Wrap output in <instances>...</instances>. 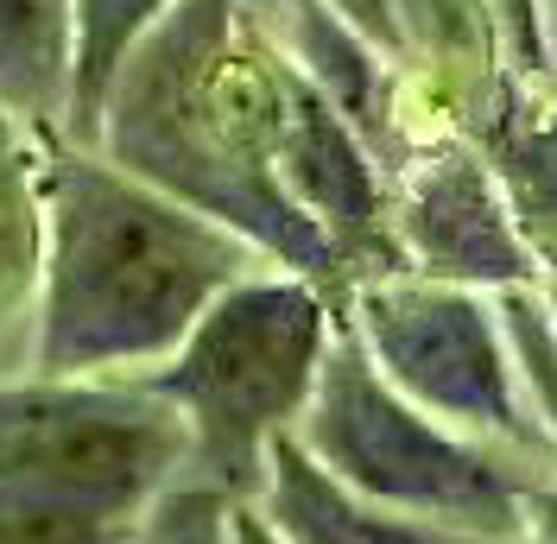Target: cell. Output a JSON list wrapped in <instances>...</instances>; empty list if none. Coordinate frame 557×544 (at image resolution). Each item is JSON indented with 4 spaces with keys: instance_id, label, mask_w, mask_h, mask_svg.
Here are the masks:
<instances>
[{
    "instance_id": "1",
    "label": "cell",
    "mask_w": 557,
    "mask_h": 544,
    "mask_svg": "<svg viewBox=\"0 0 557 544\" xmlns=\"http://www.w3.org/2000/svg\"><path fill=\"white\" fill-rule=\"evenodd\" d=\"M285 51L247 0H172L114 70L96 152L247 235L273 267L348 285L336 240L278 184Z\"/></svg>"
},
{
    "instance_id": "2",
    "label": "cell",
    "mask_w": 557,
    "mask_h": 544,
    "mask_svg": "<svg viewBox=\"0 0 557 544\" xmlns=\"http://www.w3.org/2000/svg\"><path fill=\"white\" fill-rule=\"evenodd\" d=\"M267 260L247 235L45 127V292L33 374H146Z\"/></svg>"
},
{
    "instance_id": "3",
    "label": "cell",
    "mask_w": 557,
    "mask_h": 544,
    "mask_svg": "<svg viewBox=\"0 0 557 544\" xmlns=\"http://www.w3.org/2000/svg\"><path fill=\"white\" fill-rule=\"evenodd\" d=\"M330 323H336V298L317 279L285 267L242 272L209 298L190 336L159 368L139 374L184 411L190 475L228 487L235 500H260L267 443L311 406Z\"/></svg>"
},
{
    "instance_id": "4",
    "label": "cell",
    "mask_w": 557,
    "mask_h": 544,
    "mask_svg": "<svg viewBox=\"0 0 557 544\" xmlns=\"http://www.w3.org/2000/svg\"><path fill=\"white\" fill-rule=\"evenodd\" d=\"M330 475H343L374 507L444 526L450 539H525V487L482 437H462L444 418L412 406L374 368L368 342L343 310L317 368L311 406L292 424Z\"/></svg>"
},
{
    "instance_id": "5",
    "label": "cell",
    "mask_w": 557,
    "mask_h": 544,
    "mask_svg": "<svg viewBox=\"0 0 557 544\" xmlns=\"http://www.w3.org/2000/svg\"><path fill=\"white\" fill-rule=\"evenodd\" d=\"M184 456V411L139 374L0 380V487L76 512L96 539L139 526Z\"/></svg>"
},
{
    "instance_id": "6",
    "label": "cell",
    "mask_w": 557,
    "mask_h": 544,
    "mask_svg": "<svg viewBox=\"0 0 557 544\" xmlns=\"http://www.w3.org/2000/svg\"><path fill=\"white\" fill-rule=\"evenodd\" d=\"M336 310L355 323L374 368L412 406L444 418L462 437L513 443L539 462H557L552 431H545V418H539L520 368H513L494 292L399 267L348 279Z\"/></svg>"
},
{
    "instance_id": "7",
    "label": "cell",
    "mask_w": 557,
    "mask_h": 544,
    "mask_svg": "<svg viewBox=\"0 0 557 544\" xmlns=\"http://www.w3.org/2000/svg\"><path fill=\"white\" fill-rule=\"evenodd\" d=\"M393 235L406 267L431 279L482 285V292L539 279L500 203V184L469 134H431L393 165Z\"/></svg>"
},
{
    "instance_id": "8",
    "label": "cell",
    "mask_w": 557,
    "mask_h": 544,
    "mask_svg": "<svg viewBox=\"0 0 557 544\" xmlns=\"http://www.w3.org/2000/svg\"><path fill=\"white\" fill-rule=\"evenodd\" d=\"M475 146L539 279H557V76L513 70L494 114L475 127Z\"/></svg>"
},
{
    "instance_id": "9",
    "label": "cell",
    "mask_w": 557,
    "mask_h": 544,
    "mask_svg": "<svg viewBox=\"0 0 557 544\" xmlns=\"http://www.w3.org/2000/svg\"><path fill=\"white\" fill-rule=\"evenodd\" d=\"M253 507H260V519H273V539L298 544H450L444 526L374 507L343 475H330L292 424L273 431V443H267V487Z\"/></svg>"
},
{
    "instance_id": "10",
    "label": "cell",
    "mask_w": 557,
    "mask_h": 544,
    "mask_svg": "<svg viewBox=\"0 0 557 544\" xmlns=\"http://www.w3.org/2000/svg\"><path fill=\"white\" fill-rule=\"evenodd\" d=\"M45 292V127L0 114V380L33 374Z\"/></svg>"
},
{
    "instance_id": "11",
    "label": "cell",
    "mask_w": 557,
    "mask_h": 544,
    "mask_svg": "<svg viewBox=\"0 0 557 544\" xmlns=\"http://www.w3.org/2000/svg\"><path fill=\"white\" fill-rule=\"evenodd\" d=\"M76 0H0V114L64 134Z\"/></svg>"
},
{
    "instance_id": "12",
    "label": "cell",
    "mask_w": 557,
    "mask_h": 544,
    "mask_svg": "<svg viewBox=\"0 0 557 544\" xmlns=\"http://www.w3.org/2000/svg\"><path fill=\"white\" fill-rule=\"evenodd\" d=\"M165 7L172 0H76V64H70V114H64L70 139L96 146L108 83L127 64V51L165 20Z\"/></svg>"
},
{
    "instance_id": "13",
    "label": "cell",
    "mask_w": 557,
    "mask_h": 544,
    "mask_svg": "<svg viewBox=\"0 0 557 544\" xmlns=\"http://www.w3.org/2000/svg\"><path fill=\"white\" fill-rule=\"evenodd\" d=\"M500 305V323H507V348H513V368H520L532 406L552 431V449H557V323H552V305L539 292V279H520V285H500L494 292Z\"/></svg>"
},
{
    "instance_id": "14",
    "label": "cell",
    "mask_w": 557,
    "mask_h": 544,
    "mask_svg": "<svg viewBox=\"0 0 557 544\" xmlns=\"http://www.w3.org/2000/svg\"><path fill=\"white\" fill-rule=\"evenodd\" d=\"M500 38H507V58L525 76H552V38H545V7L539 0H487Z\"/></svg>"
},
{
    "instance_id": "15",
    "label": "cell",
    "mask_w": 557,
    "mask_h": 544,
    "mask_svg": "<svg viewBox=\"0 0 557 544\" xmlns=\"http://www.w3.org/2000/svg\"><path fill=\"white\" fill-rule=\"evenodd\" d=\"M336 13H343L348 26H361V33L381 45L393 64H406V33H399V0H330Z\"/></svg>"
},
{
    "instance_id": "16",
    "label": "cell",
    "mask_w": 557,
    "mask_h": 544,
    "mask_svg": "<svg viewBox=\"0 0 557 544\" xmlns=\"http://www.w3.org/2000/svg\"><path fill=\"white\" fill-rule=\"evenodd\" d=\"M539 292H545V305H552V323H557V279H539Z\"/></svg>"
}]
</instances>
